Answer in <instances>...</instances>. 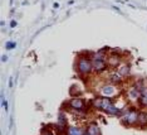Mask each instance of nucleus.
<instances>
[{"mask_svg": "<svg viewBox=\"0 0 147 135\" xmlns=\"http://www.w3.org/2000/svg\"><path fill=\"white\" fill-rule=\"evenodd\" d=\"M108 80L111 81L112 83H118V82H121V81L123 80V77H122L121 75H119L118 72H112L111 75H109Z\"/></svg>", "mask_w": 147, "mask_h": 135, "instance_id": "12", "label": "nucleus"}, {"mask_svg": "<svg viewBox=\"0 0 147 135\" xmlns=\"http://www.w3.org/2000/svg\"><path fill=\"white\" fill-rule=\"evenodd\" d=\"M86 131L89 135H101V129H99V126L96 125V124H89V125L87 126Z\"/></svg>", "mask_w": 147, "mask_h": 135, "instance_id": "10", "label": "nucleus"}, {"mask_svg": "<svg viewBox=\"0 0 147 135\" xmlns=\"http://www.w3.org/2000/svg\"><path fill=\"white\" fill-rule=\"evenodd\" d=\"M117 72H118L122 77H127V76L129 75V66L126 65V63H123V65H119L118 66V70H117Z\"/></svg>", "mask_w": 147, "mask_h": 135, "instance_id": "11", "label": "nucleus"}, {"mask_svg": "<svg viewBox=\"0 0 147 135\" xmlns=\"http://www.w3.org/2000/svg\"><path fill=\"white\" fill-rule=\"evenodd\" d=\"M140 96H141V92H140L135 86H132L131 89H128V91H127V99H128L129 101H132V102L138 101Z\"/></svg>", "mask_w": 147, "mask_h": 135, "instance_id": "7", "label": "nucleus"}, {"mask_svg": "<svg viewBox=\"0 0 147 135\" xmlns=\"http://www.w3.org/2000/svg\"><path fill=\"white\" fill-rule=\"evenodd\" d=\"M117 93H118V90L115 86V83H108V85H105L99 89V96L107 97V99L115 97Z\"/></svg>", "mask_w": 147, "mask_h": 135, "instance_id": "3", "label": "nucleus"}, {"mask_svg": "<svg viewBox=\"0 0 147 135\" xmlns=\"http://www.w3.org/2000/svg\"><path fill=\"white\" fill-rule=\"evenodd\" d=\"M83 135H89V134H88V133H87V131H86V133H84V134H83Z\"/></svg>", "mask_w": 147, "mask_h": 135, "instance_id": "19", "label": "nucleus"}, {"mask_svg": "<svg viewBox=\"0 0 147 135\" xmlns=\"http://www.w3.org/2000/svg\"><path fill=\"white\" fill-rule=\"evenodd\" d=\"M86 131H83L82 127H78V126H68L67 127V131H65V135H83Z\"/></svg>", "mask_w": 147, "mask_h": 135, "instance_id": "9", "label": "nucleus"}, {"mask_svg": "<svg viewBox=\"0 0 147 135\" xmlns=\"http://www.w3.org/2000/svg\"><path fill=\"white\" fill-rule=\"evenodd\" d=\"M106 58V53L103 50H98V52L93 53V59H105Z\"/></svg>", "mask_w": 147, "mask_h": 135, "instance_id": "16", "label": "nucleus"}, {"mask_svg": "<svg viewBox=\"0 0 147 135\" xmlns=\"http://www.w3.org/2000/svg\"><path fill=\"white\" fill-rule=\"evenodd\" d=\"M106 112H108V114H112V115H118V114L121 112V111H119V109H118V107H117V106H115V105H113V104H112V105L108 107V110H107Z\"/></svg>", "mask_w": 147, "mask_h": 135, "instance_id": "15", "label": "nucleus"}, {"mask_svg": "<svg viewBox=\"0 0 147 135\" xmlns=\"http://www.w3.org/2000/svg\"><path fill=\"white\" fill-rule=\"evenodd\" d=\"M68 106L71 107L72 110L81 111L86 107V101L81 99V97H72V99L68 101Z\"/></svg>", "mask_w": 147, "mask_h": 135, "instance_id": "5", "label": "nucleus"}, {"mask_svg": "<svg viewBox=\"0 0 147 135\" xmlns=\"http://www.w3.org/2000/svg\"><path fill=\"white\" fill-rule=\"evenodd\" d=\"M6 48H8V49H11V48H15V43L14 42H9L8 43V44H6Z\"/></svg>", "mask_w": 147, "mask_h": 135, "instance_id": "18", "label": "nucleus"}, {"mask_svg": "<svg viewBox=\"0 0 147 135\" xmlns=\"http://www.w3.org/2000/svg\"><path fill=\"white\" fill-rule=\"evenodd\" d=\"M76 68L78 71V73H81V75H88V73L93 70L92 61L88 59L87 57H81V58L77 61Z\"/></svg>", "mask_w": 147, "mask_h": 135, "instance_id": "1", "label": "nucleus"}, {"mask_svg": "<svg viewBox=\"0 0 147 135\" xmlns=\"http://www.w3.org/2000/svg\"><path fill=\"white\" fill-rule=\"evenodd\" d=\"M107 66L108 65H107L106 59H93L92 61L93 71H96V72H103V71H106Z\"/></svg>", "mask_w": 147, "mask_h": 135, "instance_id": "6", "label": "nucleus"}, {"mask_svg": "<svg viewBox=\"0 0 147 135\" xmlns=\"http://www.w3.org/2000/svg\"><path fill=\"white\" fill-rule=\"evenodd\" d=\"M107 65H108L109 67H118L119 65H121V58H119L118 55H109L108 57H107Z\"/></svg>", "mask_w": 147, "mask_h": 135, "instance_id": "8", "label": "nucleus"}, {"mask_svg": "<svg viewBox=\"0 0 147 135\" xmlns=\"http://www.w3.org/2000/svg\"><path fill=\"white\" fill-rule=\"evenodd\" d=\"M138 115L140 112L135 109L126 110L122 115V121L126 125H135V124H138Z\"/></svg>", "mask_w": 147, "mask_h": 135, "instance_id": "2", "label": "nucleus"}, {"mask_svg": "<svg viewBox=\"0 0 147 135\" xmlns=\"http://www.w3.org/2000/svg\"><path fill=\"white\" fill-rule=\"evenodd\" d=\"M138 124L140 125H146L147 124V112H143L141 111L138 115Z\"/></svg>", "mask_w": 147, "mask_h": 135, "instance_id": "14", "label": "nucleus"}, {"mask_svg": "<svg viewBox=\"0 0 147 135\" xmlns=\"http://www.w3.org/2000/svg\"><path fill=\"white\" fill-rule=\"evenodd\" d=\"M140 104L142 106H147V87L143 89V91L141 92V96H140Z\"/></svg>", "mask_w": 147, "mask_h": 135, "instance_id": "13", "label": "nucleus"}, {"mask_svg": "<svg viewBox=\"0 0 147 135\" xmlns=\"http://www.w3.org/2000/svg\"><path fill=\"white\" fill-rule=\"evenodd\" d=\"M42 135H54V133H53V131L52 130H43L42 131Z\"/></svg>", "mask_w": 147, "mask_h": 135, "instance_id": "17", "label": "nucleus"}, {"mask_svg": "<svg viewBox=\"0 0 147 135\" xmlns=\"http://www.w3.org/2000/svg\"><path fill=\"white\" fill-rule=\"evenodd\" d=\"M111 105H112L111 100L107 99V97H102V96L96 97V99L92 101V106L98 110H102V111H107Z\"/></svg>", "mask_w": 147, "mask_h": 135, "instance_id": "4", "label": "nucleus"}]
</instances>
